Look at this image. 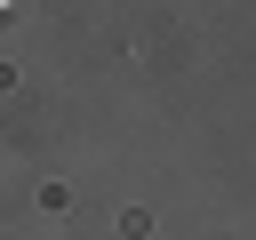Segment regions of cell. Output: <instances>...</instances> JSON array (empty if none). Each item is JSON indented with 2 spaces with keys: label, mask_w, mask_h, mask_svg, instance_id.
<instances>
[{
  "label": "cell",
  "mask_w": 256,
  "mask_h": 240,
  "mask_svg": "<svg viewBox=\"0 0 256 240\" xmlns=\"http://www.w3.org/2000/svg\"><path fill=\"white\" fill-rule=\"evenodd\" d=\"M0 8H8V0H0Z\"/></svg>",
  "instance_id": "obj_1"
}]
</instances>
